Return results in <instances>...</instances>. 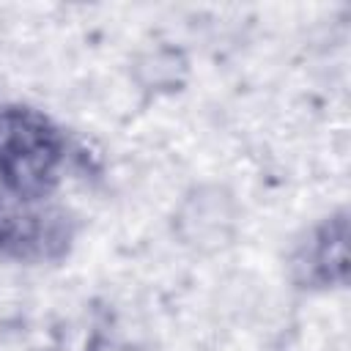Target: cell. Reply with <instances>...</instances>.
<instances>
[{
  "label": "cell",
  "instance_id": "8992f818",
  "mask_svg": "<svg viewBox=\"0 0 351 351\" xmlns=\"http://www.w3.org/2000/svg\"><path fill=\"white\" fill-rule=\"evenodd\" d=\"M104 348H107V329L101 321L90 315L63 321L44 346V351H104Z\"/></svg>",
  "mask_w": 351,
  "mask_h": 351
},
{
  "label": "cell",
  "instance_id": "5b68a950",
  "mask_svg": "<svg viewBox=\"0 0 351 351\" xmlns=\"http://www.w3.org/2000/svg\"><path fill=\"white\" fill-rule=\"evenodd\" d=\"M129 80L134 90L151 101L170 99L189 85L192 58L181 44L167 38L143 44L129 60Z\"/></svg>",
  "mask_w": 351,
  "mask_h": 351
},
{
  "label": "cell",
  "instance_id": "6da1fadb",
  "mask_svg": "<svg viewBox=\"0 0 351 351\" xmlns=\"http://www.w3.org/2000/svg\"><path fill=\"white\" fill-rule=\"evenodd\" d=\"M69 162L71 143L55 118L22 101L0 104V192L55 197Z\"/></svg>",
  "mask_w": 351,
  "mask_h": 351
},
{
  "label": "cell",
  "instance_id": "277c9868",
  "mask_svg": "<svg viewBox=\"0 0 351 351\" xmlns=\"http://www.w3.org/2000/svg\"><path fill=\"white\" fill-rule=\"evenodd\" d=\"M288 277L299 291L326 293L348 277V214L332 211L313 222L288 252Z\"/></svg>",
  "mask_w": 351,
  "mask_h": 351
},
{
  "label": "cell",
  "instance_id": "3957f363",
  "mask_svg": "<svg viewBox=\"0 0 351 351\" xmlns=\"http://www.w3.org/2000/svg\"><path fill=\"white\" fill-rule=\"evenodd\" d=\"M241 228V203L228 184L197 181L173 208V236L195 255L228 250Z\"/></svg>",
  "mask_w": 351,
  "mask_h": 351
},
{
  "label": "cell",
  "instance_id": "7a4b0ae2",
  "mask_svg": "<svg viewBox=\"0 0 351 351\" xmlns=\"http://www.w3.org/2000/svg\"><path fill=\"white\" fill-rule=\"evenodd\" d=\"M77 241V219L55 197L0 192V258L14 263H58Z\"/></svg>",
  "mask_w": 351,
  "mask_h": 351
}]
</instances>
